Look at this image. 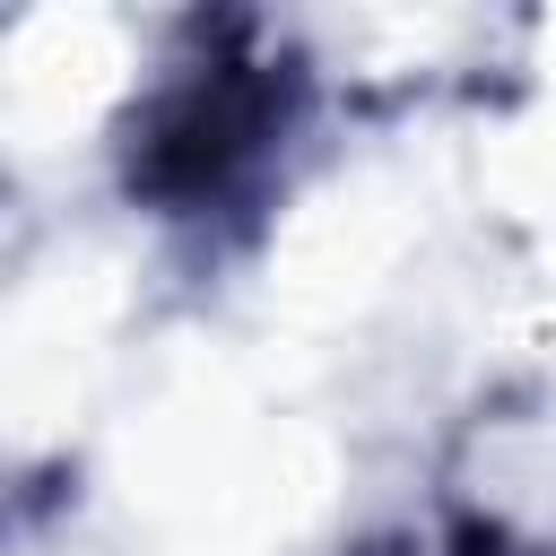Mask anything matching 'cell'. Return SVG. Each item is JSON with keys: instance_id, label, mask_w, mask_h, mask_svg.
<instances>
[{"instance_id": "6da1fadb", "label": "cell", "mask_w": 556, "mask_h": 556, "mask_svg": "<svg viewBox=\"0 0 556 556\" xmlns=\"http://www.w3.org/2000/svg\"><path fill=\"white\" fill-rule=\"evenodd\" d=\"M287 113H295V78H278L269 61H200L191 78H174L156 96V113L130 148V182L148 200H165L174 217L217 208L261 174Z\"/></svg>"}]
</instances>
